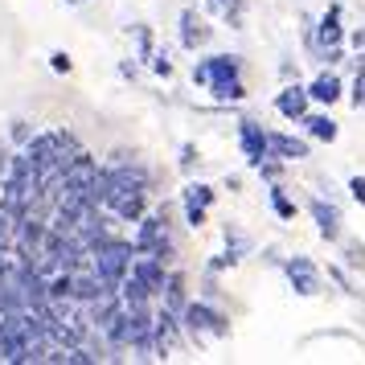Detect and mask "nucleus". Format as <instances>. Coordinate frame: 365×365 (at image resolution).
Returning <instances> with one entry per match:
<instances>
[{"label":"nucleus","instance_id":"nucleus-33","mask_svg":"<svg viewBox=\"0 0 365 365\" xmlns=\"http://www.w3.org/2000/svg\"><path fill=\"white\" fill-rule=\"evenodd\" d=\"M349 46H353V50H365V25H361V29H353V34H349Z\"/></svg>","mask_w":365,"mask_h":365},{"label":"nucleus","instance_id":"nucleus-26","mask_svg":"<svg viewBox=\"0 0 365 365\" xmlns=\"http://www.w3.org/2000/svg\"><path fill=\"white\" fill-rule=\"evenodd\" d=\"M329 279L336 283V287H341V292H349V296H361V292H357V287H353V279H349L345 271H341V267H329Z\"/></svg>","mask_w":365,"mask_h":365},{"label":"nucleus","instance_id":"nucleus-22","mask_svg":"<svg viewBox=\"0 0 365 365\" xmlns=\"http://www.w3.org/2000/svg\"><path fill=\"white\" fill-rule=\"evenodd\" d=\"M222 21H226L230 29H242V21H247V0H230V9L222 13Z\"/></svg>","mask_w":365,"mask_h":365},{"label":"nucleus","instance_id":"nucleus-11","mask_svg":"<svg viewBox=\"0 0 365 365\" xmlns=\"http://www.w3.org/2000/svg\"><path fill=\"white\" fill-rule=\"evenodd\" d=\"M267 152L279 156L283 165H287V160H308L312 156V144L292 135V132H267Z\"/></svg>","mask_w":365,"mask_h":365},{"label":"nucleus","instance_id":"nucleus-25","mask_svg":"<svg viewBox=\"0 0 365 365\" xmlns=\"http://www.w3.org/2000/svg\"><path fill=\"white\" fill-rule=\"evenodd\" d=\"M316 62H324V66H341L345 62V46H329V50L316 53Z\"/></svg>","mask_w":365,"mask_h":365},{"label":"nucleus","instance_id":"nucleus-8","mask_svg":"<svg viewBox=\"0 0 365 365\" xmlns=\"http://www.w3.org/2000/svg\"><path fill=\"white\" fill-rule=\"evenodd\" d=\"M275 111H279L287 123H299V119L312 111V95L304 83H283V91L275 95Z\"/></svg>","mask_w":365,"mask_h":365},{"label":"nucleus","instance_id":"nucleus-19","mask_svg":"<svg viewBox=\"0 0 365 365\" xmlns=\"http://www.w3.org/2000/svg\"><path fill=\"white\" fill-rule=\"evenodd\" d=\"M226 250H230L234 259L242 263V259H247L250 250H255V242H250V238H247L242 230H234V226H226Z\"/></svg>","mask_w":365,"mask_h":365},{"label":"nucleus","instance_id":"nucleus-7","mask_svg":"<svg viewBox=\"0 0 365 365\" xmlns=\"http://www.w3.org/2000/svg\"><path fill=\"white\" fill-rule=\"evenodd\" d=\"M329 46H345V9H341V0H332L316 21V53L329 50Z\"/></svg>","mask_w":365,"mask_h":365},{"label":"nucleus","instance_id":"nucleus-32","mask_svg":"<svg viewBox=\"0 0 365 365\" xmlns=\"http://www.w3.org/2000/svg\"><path fill=\"white\" fill-rule=\"evenodd\" d=\"M230 9V0H205V13H214V17H222Z\"/></svg>","mask_w":365,"mask_h":365},{"label":"nucleus","instance_id":"nucleus-1","mask_svg":"<svg viewBox=\"0 0 365 365\" xmlns=\"http://www.w3.org/2000/svg\"><path fill=\"white\" fill-rule=\"evenodd\" d=\"M132 259H135V247L132 242H123V238H107L95 255H91V267L99 271V279L111 287V292H119V283H123V275L132 271Z\"/></svg>","mask_w":365,"mask_h":365},{"label":"nucleus","instance_id":"nucleus-6","mask_svg":"<svg viewBox=\"0 0 365 365\" xmlns=\"http://www.w3.org/2000/svg\"><path fill=\"white\" fill-rule=\"evenodd\" d=\"M217 189L205 181H189L181 189V205H185V222L193 226V230H201L205 226V214H210V205H214Z\"/></svg>","mask_w":365,"mask_h":365},{"label":"nucleus","instance_id":"nucleus-35","mask_svg":"<svg viewBox=\"0 0 365 365\" xmlns=\"http://www.w3.org/2000/svg\"><path fill=\"white\" fill-rule=\"evenodd\" d=\"M353 74H365V50L353 53Z\"/></svg>","mask_w":365,"mask_h":365},{"label":"nucleus","instance_id":"nucleus-18","mask_svg":"<svg viewBox=\"0 0 365 365\" xmlns=\"http://www.w3.org/2000/svg\"><path fill=\"white\" fill-rule=\"evenodd\" d=\"M267 201H271V210H275V217H279V222H292V217H296V201L287 197L283 181H275L271 189H267Z\"/></svg>","mask_w":365,"mask_h":365},{"label":"nucleus","instance_id":"nucleus-4","mask_svg":"<svg viewBox=\"0 0 365 365\" xmlns=\"http://www.w3.org/2000/svg\"><path fill=\"white\" fill-rule=\"evenodd\" d=\"M279 267H283V275H287V283H292V292H296V296L312 299V296L324 292V271H320L308 255H287Z\"/></svg>","mask_w":365,"mask_h":365},{"label":"nucleus","instance_id":"nucleus-27","mask_svg":"<svg viewBox=\"0 0 365 365\" xmlns=\"http://www.w3.org/2000/svg\"><path fill=\"white\" fill-rule=\"evenodd\" d=\"M349 103L361 111L365 107V74H353V91H349Z\"/></svg>","mask_w":365,"mask_h":365},{"label":"nucleus","instance_id":"nucleus-34","mask_svg":"<svg viewBox=\"0 0 365 365\" xmlns=\"http://www.w3.org/2000/svg\"><path fill=\"white\" fill-rule=\"evenodd\" d=\"M9 165H13V152H9V148H0V181L9 177Z\"/></svg>","mask_w":365,"mask_h":365},{"label":"nucleus","instance_id":"nucleus-29","mask_svg":"<svg viewBox=\"0 0 365 365\" xmlns=\"http://www.w3.org/2000/svg\"><path fill=\"white\" fill-rule=\"evenodd\" d=\"M50 70H58V74H70V70H74V62H70V53L53 50V53H50Z\"/></svg>","mask_w":365,"mask_h":365},{"label":"nucleus","instance_id":"nucleus-15","mask_svg":"<svg viewBox=\"0 0 365 365\" xmlns=\"http://www.w3.org/2000/svg\"><path fill=\"white\" fill-rule=\"evenodd\" d=\"M156 299L173 308V312H185V304H189V287H185V271H165V283H160V292Z\"/></svg>","mask_w":365,"mask_h":365},{"label":"nucleus","instance_id":"nucleus-36","mask_svg":"<svg viewBox=\"0 0 365 365\" xmlns=\"http://www.w3.org/2000/svg\"><path fill=\"white\" fill-rule=\"evenodd\" d=\"M66 4H86V0H66Z\"/></svg>","mask_w":365,"mask_h":365},{"label":"nucleus","instance_id":"nucleus-20","mask_svg":"<svg viewBox=\"0 0 365 365\" xmlns=\"http://www.w3.org/2000/svg\"><path fill=\"white\" fill-rule=\"evenodd\" d=\"M341 259H345V267H353V271H365V242L345 238V242H341Z\"/></svg>","mask_w":365,"mask_h":365},{"label":"nucleus","instance_id":"nucleus-2","mask_svg":"<svg viewBox=\"0 0 365 365\" xmlns=\"http://www.w3.org/2000/svg\"><path fill=\"white\" fill-rule=\"evenodd\" d=\"M181 324H185V336H193V341H205V336H230V320H226V312H217L210 299H189L181 312Z\"/></svg>","mask_w":365,"mask_h":365},{"label":"nucleus","instance_id":"nucleus-31","mask_svg":"<svg viewBox=\"0 0 365 365\" xmlns=\"http://www.w3.org/2000/svg\"><path fill=\"white\" fill-rule=\"evenodd\" d=\"M197 160H201V156H197V144H181V168H185V173L197 165Z\"/></svg>","mask_w":365,"mask_h":365},{"label":"nucleus","instance_id":"nucleus-28","mask_svg":"<svg viewBox=\"0 0 365 365\" xmlns=\"http://www.w3.org/2000/svg\"><path fill=\"white\" fill-rule=\"evenodd\" d=\"M29 140H34V128H29L25 119H13V144H21V148H25Z\"/></svg>","mask_w":365,"mask_h":365},{"label":"nucleus","instance_id":"nucleus-24","mask_svg":"<svg viewBox=\"0 0 365 365\" xmlns=\"http://www.w3.org/2000/svg\"><path fill=\"white\" fill-rule=\"evenodd\" d=\"M152 70H156L160 78H173V58H168V50H156V53H152Z\"/></svg>","mask_w":365,"mask_h":365},{"label":"nucleus","instance_id":"nucleus-16","mask_svg":"<svg viewBox=\"0 0 365 365\" xmlns=\"http://www.w3.org/2000/svg\"><path fill=\"white\" fill-rule=\"evenodd\" d=\"M119 299H123L128 308H140V304H156V292H152L148 283L135 275V271H128V275H123V283H119Z\"/></svg>","mask_w":365,"mask_h":365},{"label":"nucleus","instance_id":"nucleus-13","mask_svg":"<svg viewBox=\"0 0 365 365\" xmlns=\"http://www.w3.org/2000/svg\"><path fill=\"white\" fill-rule=\"evenodd\" d=\"M308 95H312V103H320V107H332V103L345 99V83H341V74L336 70H320L312 83H308Z\"/></svg>","mask_w":365,"mask_h":365},{"label":"nucleus","instance_id":"nucleus-17","mask_svg":"<svg viewBox=\"0 0 365 365\" xmlns=\"http://www.w3.org/2000/svg\"><path fill=\"white\" fill-rule=\"evenodd\" d=\"M205 91H210L217 103H238V99H247V83H242V74H238V78H217V83H210Z\"/></svg>","mask_w":365,"mask_h":365},{"label":"nucleus","instance_id":"nucleus-21","mask_svg":"<svg viewBox=\"0 0 365 365\" xmlns=\"http://www.w3.org/2000/svg\"><path fill=\"white\" fill-rule=\"evenodd\" d=\"M255 173H259L267 185H275V181H283V160H279V156H267V160L255 165Z\"/></svg>","mask_w":365,"mask_h":365},{"label":"nucleus","instance_id":"nucleus-23","mask_svg":"<svg viewBox=\"0 0 365 365\" xmlns=\"http://www.w3.org/2000/svg\"><path fill=\"white\" fill-rule=\"evenodd\" d=\"M135 41H140V58H152L156 46H152V29L148 25H135Z\"/></svg>","mask_w":365,"mask_h":365},{"label":"nucleus","instance_id":"nucleus-14","mask_svg":"<svg viewBox=\"0 0 365 365\" xmlns=\"http://www.w3.org/2000/svg\"><path fill=\"white\" fill-rule=\"evenodd\" d=\"M299 128H304V135L316 140V144H332V140L341 135V128H336V119H332L329 111H308V115L299 119Z\"/></svg>","mask_w":365,"mask_h":365},{"label":"nucleus","instance_id":"nucleus-10","mask_svg":"<svg viewBox=\"0 0 365 365\" xmlns=\"http://www.w3.org/2000/svg\"><path fill=\"white\" fill-rule=\"evenodd\" d=\"M308 217L316 222V230H320V238L324 242H341V210L332 205V201H324V197H312L308 201Z\"/></svg>","mask_w":365,"mask_h":365},{"label":"nucleus","instance_id":"nucleus-9","mask_svg":"<svg viewBox=\"0 0 365 365\" xmlns=\"http://www.w3.org/2000/svg\"><path fill=\"white\" fill-rule=\"evenodd\" d=\"M238 148H242V156H247L250 168L271 156V152H267V128L259 123V119H242V123H238Z\"/></svg>","mask_w":365,"mask_h":365},{"label":"nucleus","instance_id":"nucleus-3","mask_svg":"<svg viewBox=\"0 0 365 365\" xmlns=\"http://www.w3.org/2000/svg\"><path fill=\"white\" fill-rule=\"evenodd\" d=\"M181 336H185V324H181V312H173V308H156L152 316V357L156 361H168L177 349H181Z\"/></svg>","mask_w":365,"mask_h":365},{"label":"nucleus","instance_id":"nucleus-30","mask_svg":"<svg viewBox=\"0 0 365 365\" xmlns=\"http://www.w3.org/2000/svg\"><path fill=\"white\" fill-rule=\"evenodd\" d=\"M349 197L357 201V205H365V177L357 173V177H349Z\"/></svg>","mask_w":365,"mask_h":365},{"label":"nucleus","instance_id":"nucleus-12","mask_svg":"<svg viewBox=\"0 0 365 365\" xmlns=\"http://www.w3.org/2000/svg\"><path fill=\"white\" fill-rule=\"evenodd\" d=\"M181 29H177V37H181L185 50H201L210 37H214V29L205 25V17H201L197 9H181V21H177Z\"/></svg>","mask_w":365,"mask_h":365},{"label":"nucleus","instance_id":"nucleus-5","mask_svg":"<svg viewBox=\"0 0 365 365\" xmlns=\"http://www.w3.org/2000/svg\"><path fill=\"white\" fill-rule=\"evenodd\" d=\"M238 74H242V58L238 53H210V58H201L193 66V86L205 91L217 78H238Z\"/></svg>","mask_w":365,"mask_h":365}]
</instances>
